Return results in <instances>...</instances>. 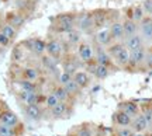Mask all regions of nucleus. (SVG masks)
Masks as SVG:
<instances>
[{
    "mask_svg": "<svg viewBox=\"0 0 152 136\" xmlns=\"http://www.w3.org/2000/svg\"><path fill=\"white\" fill-rule=\"evenodd\" d=\"M110 35L114 42H123L124 41V30H123V21H113L110 24Z\"/></svg>",
    "mask_w": 152,
    "mask_h": 136,
    "instance_id": "obj_15",
    "label": "nucleus"
},
{
    "mask_svg": "<svg viewBox=\"0 0 152 136\" xmlns=\"http://www.w3.org/2000/svg\"><path fill=\"white\" fill-rule=\"evenodd\" d=\"M76 27L80 33L92 34L94 31V21H93V16L90 13H85L82 16L76 17Z\"/></svg>",
    "mask_w": 152,
    "mask_h": 136,
    "instance_id": "obj_6",
    "label": "nucleus"
},
{
    "mask_svg": "<svg viewBox=\"0 0 152 136\" xmlns=\"http://www.w3.org/2000/svg\"><path fill=\"white\" fill-rule=\"evenodd\" d=\"M0 124L17 128V126H21V121L14 111H11L10 108H6V107L4 108L1 107V109H0Z\"/></svg>",
    "mask_w": 152,
    "mask_h": 136,
    "instance_id": "obj_5",
    "label": "nucleus"
},
{
    "mask_svg": "<svg viewBox=\"0 0 152 136\" xmlns=\"http://www.w3.org/2000/svg\"><path fill=\"white\" fill-rule=\"evenodd\" d=\"M134 136H145V133H134Z\"/></svg>",
    "mask_w": 152,
    "mask_h": 136,
    "instance_id": "obj_42",
    "label": "nucleus"
},
{
    "mask_svg": "<svg viewBox=\"0 0 152 136\" xmlns=\"http://www.w3.org/2000/svg\"><path fill=\"white\" fill-rule=\"evenodd\" d=\"M145 17V13H144V10H142V6H135L134 9H132V20L135 22H140L142 21V18Z\"/></svg>",
    "mask_w": 152,
    "mask_h": 136,
    "instance_id": "obj_33",
    "label": "nucleus"
},
{
    "mask_svg": "<svg viewBox=\"0 0 152 136\" xmlns=\"http://www.w3.org/2000/svg\"><path fill=\"white\" fill-rule=\"evenodd\" d=\"M135 132L131 129L130 126H125V128H120L115 126V136H134Z\"/></svg>",
    "mask_w": 152,
    "mask_h": 136,
    "instance_id": "obj_36",
    "label": "nucleus"
},
{
    "mask_svg": "<svg viewBox=\"0 0 152 136\" xmlns=\"http://www.w3.org/2000/svg\"><path fill=\"white\" fill-rule=\"evenodd\" d=\"M56 104H59V100L55 97L54 93H48V94L45 95V100H44V105H45V108L49 111L51 108H54Z\"/></svg>",
    "mask_w": 152,
    "mask_h": 136,
    "instance_id": "obj_31",
    "label": "nucleus"
},
{
    "mask_svg": "<svg viewBox=\"0 0 152 136\" xmlns=\"http://www.w3.org/2000/svg\"><path fill=\"white\" fill-rule=\"evenodd\" d=\"M113 62L115 66H120V67H127L128 63H130V51L125 48H121L117 52V54L113 56Z\"/></svg>",
    "mask_w": 152,
    "mask_h": 136,
    "instance_id": "obj_18",
    "label": "nucleus"
},
{
    "mask_svg": "<svg viewBox=\"0 0 152 136\" xmlns=\"http://www.w3.org/2000/svg\"><path fill=\"white\" fill-rule=\"evenodd\" d=\"M26 59V49L23 45H17L11 51V60L14 65H20L23 60Z\"/></svg>",
    "mask_w": 152,
    "mask_h": 136,
    "instance_id": "obj_27",
    "label": "nucleus"
},
{
    "mask_svg": "<svg viewBox=\"0 0 152 136\" xmlns=\"http://www.w3.org/2000/svg\"><path fill=\"white\" fill-rule=\"evenodd\" d=\"M93 16V21H94V27L96 28H106L104 25L107 24V20H109V16H107V11L104 10H99L94 11Z\"/></svg>",
    "mask_w": 152,
    "mask_h": 136,
    "instance_id": "obj_26",
    "label": "nucleus"
},
{
    "mask_svg": "<svg viewBox=\"0 0 152 136\" xmlns=\"http://www.w3.org/2000/svg\"><path fill=\"white\" fill-rule=\"evenodd\" d=\"M54 28L61 34H68L76 28V16L72 14H61L55 18Z\"/></svg>",
    "mask_w": 152,
    "mask_h": 136,
    "instance_id": "obj_1",
    "label": "nucleus"
},
{
    "mask_svg": "<svg viewBox=\"0 0 152 136\" xmlns=\"http://www.w3.org/2000/svg\"><path fill=\"white\" fill-rule=\"evenodd\" d=\"M144 65L147 66L148 69L152 70V49H147V55H145V62Z\"/></svg>",
    "mask_w": 152,
    "mask_h": 136,
    "instance_id": "obj_40",
    "label": "nucleus"
},
{
    "mask_svg": "<svg viewBox=\"0 0 152 136\" xmlns=\"http://www.w3.org/2000/svg\"><path fill=\"white\" fill-rule=\"evenodd\" d=\"M47 55L51 56V58H54L55 60L61 62V59L65 55L64 44L56 38H52V39H49V41H47Z\"/></svg>",
    "mask_w": 152,
    "mask_h": 136,
    "instance_id": "obj_4",
    "label": "nucleus"
},
{
    "mask_svg": "<svg viewBox=\"0 0 152 136\" xmlns=\"http://www.w3.org/2000/svg\"><path fill=\"white\" fill-rule=\"evenodd\" d=\"M114 124L115 126H120V128H125V126H131V122H132V118H131L130 115H127L124 111H121V109H117L115 112H114Z\"/></svg>",
    "mask_w": 152,
    "mask_h": 136,
    "instance_id": "obj_20",
    "label": "nucleus"
},
{
    "mask_svg": "<svg viewBox=\"0 0 152 136\" xmlns=\"http://www.w3.org/2000/svg\"><path fill=\"white\" fill-rule=\"evenodd\" d=\"M21 135V126H7L0 124V136H20Z\"/></svg>",
    "mask_w": 152,
    "mask_h": 136,
    "instance_id": "obj_29",
    "label": "nucleus"
},
{
    "mask_svg": "<svg viewBox=\"0 0 152 136\" xmlns=\"http://www.w3.org/2000/svg\"><path fill=\"white\" fill-rule=\"evenodd\" d=\"M72 79H73V75L62 70V72H59V75H58V84H61V86H66Z\"/></svg>",
    "mask_w": 152,
    "mask_h": 136,
    "instance_id": "obj_35",
    "label": "nucleus"
},
{
    "mask_svg": "<svg viewBox=\"0 0 152 136\" xmlns=\"http://www.w3.org/2000/svg\"><path fill=\"white\" fill-rule=\"evenodd\" d=\"M64 87L66 88V91L69 93L72 97H75V95H80V93H82V88L79 87L75 82H73V79H72V80L68 83L66 86H64Z\"/></svg>",
    "mask_w": 152,
    "mask_h": 136,
    "instance_id": "obj_32",
    "label": "nucleus"
},
{
    "mask_svg": "<svg viewBox=\"0 0 152 136\" xmlns=\"http://www.w3.org/2000/svg\"><path fill=\"white\" fill-rule=\"evenodd\" d=\"M142 10L144 13H147L149 16H152V0H144V3H142Z\"/></svg>",
    "mask_w": 152,
    "mask_h": 136,
    "instance_id": "obj_39",
    "label": "nucleus"
},
{
    "mask_svg": "<svg viewBox=\"0 0 152 136\" xmlns=\"http://www.w3.org/2000/svg\"><path fill=\"white\" fill-rule=\"evenodd\" d=\"M66 42L72 46H77V45L82 42V33L79 30H72L66 34Z\"/></svg>",
    "mask_w": 152,
    "mask_h": 136,
    "instance_id": "obj_28",
    "label": "nucleus"
},
{
    "mask_svg": "<svg viewBox=\"0 0 152 136\" xmlns=\"http://www.w3.org/2000/svg\"><path fill=\"white\" fill-rule=\"evenodd\" d=\"M16 84L18 87V91H28V93H38L39 91V83H34L30 80L18 79L16 80Z\"/></svg>",
    "mask_w": 152,
    "mask_h": 136,
    "instance_id": "obj_22",
    "label": "nucleus"
},
{
    "mask_svg": "<svg viewBox=\"0 0 152 136\" xmlns=\"http://www.w3.org/2000/svg\"><path fill=\"white\" fill-rule=\"evenodd\" d=\"M141 114L144 115V118L147 121V124L149 128H152V105H145L141 108Z\"/></svg>",
    "mask_w": 152,
    "mask_h": 136,
    "instance_id": "obj_34",
    "label": "nucleus"
},
{
    "mask_svg": "<svg viewBox=\"0 0 152 136\" xmlns=\"http://www.w3.org/2000/svg\"><path fill=\"white\" fill-rule=\"evenodd\" d=\"M93 39H94L96 45L103 46V48L110 46V45L113 44V39H111V35H110L109 28H100L99 31H96L94 35H93Z\"/></svg>",
    "mask_w": 152,
    "mask_h": 136,
    "instance_id": "obj_10",
    "label": "nucleus"
},
{
    "mask_svg": "<svg viewBox=\"0 0 152 136\" xmlns=\"http://www.w3.org/2000/svg\"><path fill=\"white\" fill-rule=\"evenodd\" d=\"M0 109H1V105H0Z\"/></svg>",
    "mask_w": 152,
    "mask_h": 136,
    "instance_id": "obj_43",
    "label": "nucleus"
},
{
    "mask_svg": "<svg viewBox=\"0 0 152 136\" xmlns=\"http://www.w3.org/2000/svg\"><path fill=\"white\" fill-rule=\"evenodd\" d=\"M138 25V34L141 35L144 42H152V17H144Z\"/></svg>",
    "mask_w": 152,
    "mask_h": 136,
    "instance_id": "obj_9",
    "label": "nucleus"
},
{
    "mask_svg": "<svg viewBox=\"0 0 152 136\" xmlns=\"http://www.w3.org/2000/svg\"><path fill=\"white\" fill-rule=\"evenodd\" d=\"M73 82L82 88V90H85L86 87H89L90 84H92V76H90V73L86 70H77L73 75Z\"/></svg>",
    "mask_w": 152,
    "mask_h": 136,
    "instance_id": "obj_14",
    "label": "nucleus"
},
{
    "mask_svg": "<svg viewBox=\"0 0 152 136\" xmlns=\"http://www.w3.org/2000/svg\"><path fill=\"white\" fill-rule=\"evenodd\" d=\"M130 128L135 132V133H145V132L149 129V126H148L147 121H145V118H144L142 114L137 115L135 118H132V122H131Z\"/></svg>",
    "mask_w": 152,
    "mask_h": 136,
    "instance_id": "obj_19",
    "label": "nucleus"
},
{
    "mask_svg": "<svg viewBox=\"0 0 152 136\" xmlns=\"http://www.w3.org/2000/svg\"><path fill=\"white\" fill-rule=\"evenodd\" d=\"M76 136H94V135H93L90 126L80 125L79 128H77V131H76Z\"/></svg>",
    "mask_w": 152,
    "mask_h": 136,
    "instance_id": "obj_37",
    "label": "nucleus"
},
{
    "mask_svg": "<svg viewBox=\"0 0 152 136\" xmlns=\"http://www.w3.org/2000/svg\"><path fill=\"white\" fill-rule=\"evenodd\" d=\"M145 55H147V48H145V46H142V48H140V49H135V51H131L128 66H131V67H138V66L144 65Z\"/></svg>",
    "mask_w": 152,
    "mask_h": 136,
    "instance_id": "obj_13",
    "label": "nucleus"
},
{
    "mask_svg": "<svg viewBox=\"0 0 152 136\" xmlns=\"http://www.w3.org/2000/svg\"><path fill=\"white\" fill-rule=\"evenodd\" d=\"M94 62L99 63V65H104L107 66V67H113V58L109 55L107 52V49L103 48V46H99L96 45V48H94Z\"/></svg>",
    "mask_w": 152,
    "mask_h": 136,
    "instance_id": "obj_8",
    "label": "nucleus"
},
{
    "mask_svg": "<svg viewBox=\"0 0 152 136\" xmlns=\"http://www.w3.org/2000/svg\"><path fill=\"white\" fill-rule=\"evenodd\" d=\"M24 114L30 121H34V122H38V121L42 119L44 116V109L41 105H37V104H33V105H24Z\"/></svg>",
    "mask_w": 152,
    "mask_h": 136,
    "instance_id": "obj_11",
    "label": "nucleus"
},
{
    "mask_svg": "<svg viewBox=\"0 0 152 136\" xmlns=\"http://www.w3.org/2000/svg\"><path fill=\"white\" fill-rule=\"evenodd\" d=\"M120 109L124 111L127 115H130L131 118H135L137 115L141 114V107L137 103H134V101H124V103H121Z\"/></svg>",
    "mask_w": 152,
    "mask_h": 136,
    "instance_id": "obj_21",
    "label": "nucleus"
},
{
    "mask_svg": "<svg viewBox=\"0 0 152 136\" xmlns=\"http://www.w3.org/2000/svg\"><path fill=\"white\" fill-rule=\"evenodd\" d=\"M77 58L83 65H90L94 62V48L89 42H83L77 45Z\"/></svg>",
    "mask_w": 152,
    "mask_h": 136,
    "instance_id": "obj_3",
    "label": "nucleus"
},
{
    "mask_svg": "<svg viewBox=\"0 0 152 136\" xmlns=\"http://www.w3.org/2000/svg\"><path fill=\"white\" fill-rule=\"evenodd\" d=\"M58 60H55L54 58H51L48 55L45 54L41 56V67L44 70H48V72H52V70H58Z\"/></svg>",
    "mask_w": 152,
    "mask_h": 136,
    "instance_id": "obj_25",
    "label": "nucleus"
},
{
    "mask_svg": "<svg viewBox=\"0 0 152 136\" xmlns=\"http://www.w3.org/2000/svg\"><path fill=\"white\" fill-rule=\"evenodd\" d=\"M0 33L4 35L6 38H9L10 41H14L17 37V30L13 25H10L9 22H6V24H3L1 27H0Z\"/></svg>",
    "mask_w": 152,
    "mask_h": 136,
    "instance_id": "obj_30",
    "label": "nucleus"
},
{
    "mask_svg": "<svg viewBox=\"0 0 152 136\" xmlns=\"http://www.w3.org/2000/svg\"><path fill=\"white\" fill-rule=\"evenodd\" d=\"M23 22H24V18H23L20 14H14V16H11L9 24H10V25H13V27L17 30V27H21V25H23Z\"/></svg>",
    "mask_w": 152,
    "mask_h": 136,
    "instance_id": "obj_38",
    "label": "nucleus"
},
{
    "mask_svg": "<svg viewBox=\"0 0 152 136\" xmlns=\"http://www.w3.org/2000/svg\"><path fill=\"white\" fill-rule=\"evenodd\" d=\"M89 67H90V72L93 73V76L96 77L97 80H104V79H107L110 75V67H107V66L104 65H99V63H96V62H93V63H90V65H87Z\"/></svg>",
    "mask_w": 152,
    "mask_h": 136,
    "instance_id": "obj_16",
    "label": "nucleus"
},
{
    "mask_svg": "<svg viewBox=\"0 0 152 136\" xmlns=\"http://www.w3.org/2000/svg\"><path fill=\"white\" fill-rule=\"evenodd\" d=\"M42 77V69L38 66H24L21 69V79L30 80V82L38 83Z\"/></svg>",
    "mask_w": 152,
    "mask_h": 136,
    "instance_id": "obj_7",
    "label": "nucleus"
},
{
    "mask_svg": "<svg viewBox=\"0 0 152 136\" xmlns=\"http://www.w3.org/2000/svg\"><path fill=\"white\" fill-rule=\"evenodd\" d=\"M11 44V41L9 38H6L4 35H3V34L0 33V46H1V48H7V46H9V45Z\"/></svg>",
    "mask_w": 152,
    "mask_h": 136,
    "instance_id": "obj_41",
    "label": "nucleus"
},
{
    "mask_svg": "<svg viewBox=\"0 0 152 136\" xmlns=\"http://www.w3.org/2000/svg\"><path fill=\"white\" fill-rule=\"evenodd\" d=\"M51 93H54L55 97L59 100V103H66V104H69V103H71V100L73 98L71 94H69V93L66 91V88L64 87V86L58 84V83H56V84L54 86V88H52V91H51Z\"/></svg>",
    "mask_w": 152,
    "mask_h": 136,
    "instance_id": "obj_23",
    "label": "nucleus"
},
{
    "mask_svg": "<svg viewBox=\"0 0 152 136\" xmlns=\"http://www.w3.org/2000/svg\"><path fill=\"white\" fill-rule=\"evenodd\" d=\"M123 44H124V46L128 49L130 52L131 51H135V49L142 48V46H145V42H144V39L141 38L140 34H135V35H131V37L124 38Z\"/></svg>",
    "mask_w": 152,
    "mask_h": 136,
    "instance_id": "obj_17",
    "label": "nucleus"
},
{
    "mask_svg": "<svg viewBox=\"0 0 152 136\" xmlns=\"http://www.w3.org/2000/svg\"><path fill=\"white\" fill-rule=\"evenodd\" d=\"M69 114H71V107H69V104L66 103L56 104L54 108L49 109V115L54 119H64L66 116H69Z\"/></svg>",
    "mask_w": 152,
    "mask_h": 136,
    "instance_id": "obj_12",
    "label": "nucleus"
},
{
    "mask_svg": "<svg viewBox=\"0 0 152 136\" xmlns=\"http://www.w3.org/2000/svg\"><path fill=\"white\" fill-rule=\"evenodd\" d=\"M123 30H124V37H131V35H135L138 34V30H140V25L138 22H135L131 18H125L123 21Z\"/></svg>",
    "mask_w": 152,
    "mask_h": 136,
    "instance_id": "obj_24",
    "label": "nucleus"
},
{
    "mask_svg": "<svg viewBox=\"0 0 152 136\" xmlns=\"http://www.w3.org/2000/svg\"><path fill=\"white\" fill-rule=\"evenodd\" d=\"M23 46L24 49H27L30 52H33L34 55L37 56H42V55L47 54V41H44L41 38H30L23 41Z\"/></svg>",
    "mask_w": 152,
    "mask_h": 136,
    "instance_id": "obj_2",
    "label": "nucleus"
}]
</instances>
